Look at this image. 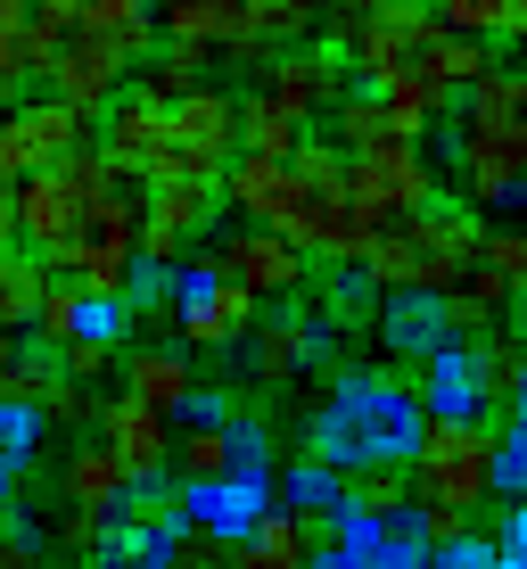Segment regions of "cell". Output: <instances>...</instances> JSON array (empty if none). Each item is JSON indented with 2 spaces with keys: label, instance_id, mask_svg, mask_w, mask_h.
Returning a JSON list of instances; mask_svg holds the SVG:
<instances>
[{
  "label": "cell",
  "instance_id": "36",
  "mask_svg": "<svg viewBox=\"0 0 527 569\" xmlns=\"http://www.w3.org/2000/svg\"><path fill=\"white\" fill-rule=\"evenodd\" d=\"M132 322H141V313H132V298H100V289H83V298H74V339H83V347L124 356Z\"/></svg>",
  "mask_w": 527,
  "mask_h": 569
},
{
  "label": "cell",
  "instance_id": "60",
  "mask_svg": "<svg viewBox=\"0 0 527 569\" xmlns=\"http://www.w3.org/2000/svg\"><path fill=\"white\" fill-rule=\"evenodd\" d=\"M495 569H519V561H511V553H495Z\"/></svg>",
  "mask_w": 527,
  "mask_h": 569
},
{
  "label": "cell",
  "instance_id": "42",
  "mask_svg": "<svg viewBox=\"0 0 527 569\" xmlns=\"http://www.w3.org/2000/svg\"><path fill=\"white\" fill-rule=\"evenodd\" d=\"M478 264H495L503 281H511V298H527V223H486Z\"/></svg>",
  "mask_w": 527,
  "mask_h": 569
},
{
  "label": "cell",
  "instance_id": "53",
  "mask_svg": "<svg viewBox=\"0 0 527 569\" xmlns=\"http://www.w3.org/2000/svg\"><path fill=\"white\" fill-rule=\"evenodd\" d=\"M495 545H503V553H511V561L527 569V503H511V520H503V537H495Z\"/></svg>",
  "mask_w": 527,
  "mask_h": 569
},
{
  "label": "cell",
  "instance_id": "37",
  "mask_svg": "<svg viewBox=\"0 0 527 569\" xmlns=\"http://www.w3.org/2000/svg\"><path fill=\"white\" fill-rule=\"evenodd\" d=\"M346 503H355V512H413V503H420L413 462H387V470H363V479H346Z\"/></svg>",
  "mask_w": 527,
  "mask_h": 569
},
{
  "label": "cell",
  "instance_id": "47",
  "mask_svg": "<svg viewBox=\"0 0 527 569\" xmlns=\"http://www.w3.org/2000/svg\"><path fill=\"white\" fill-rule=\"evenodd\" d=\"M495 553L503 545L470 528V537H454V545H428V569H495Z\"/></svg>",
  "mask_w": 527,
  "mask_h": 569
},
{
  "label": "cell",
  "instance_id": "33",
  "mask_svg": "<svg viewBox=\"0 0 527 569\" xmlns=\"http://www.w3.org/2000/svg\"><path fill=\"white\" fill-rule=\"evenodd\" d=\"M330 132H338V149L346 157H355V149H379V141H404V132L396 124H387V100H379V91H346V100L338 108H330Z\"/></svg>",
  "mask_w": 527,
  "mask_h": 569
},
{
  "label": "cell",
  "instance_id": "48",
  "mask_svg": "<svg viewBox=\"0 0 527 569\" xmlns=\"http://www.w3.org/2000/svg\"><path fill=\"white\" fill-rule=\"evenodd\" d=\"M413 512H420V537H428V545L470 537V512H462V503H413Z\"/></svg>",
  "mask_w": 527,
  "mask_h": 569
},
{
  "label": "cell",
  "instance_id": "49",
  "mask_svg": "<svg viewBox=\"0 0 527 569\" xmlns=\"http://www.w3.org/2000/svg\"><path fill=\"white\" fill-rule=\"evenodd\" d=\"M33 173V157H26V132H17V116H0V190H17Z\"/></svg>",
  "mask_w": 527,
  "mask_h": 569
},
{
  "label": "cell",
  "instance_id": "17",
  "mask_svg": "<svg viewBox=\"0 0 527 569\" xmlns=\"http://www.w3.org/2000/svg\"><path fill=\"white\" fill-rule=\"evenodd\" d=\"M247 371H256V388H288L297 371H314L322 356V322L314 313H256V330H247Z\"/></svg>",
  "mask_w": 527,
  "mask_h": 569
},
{
  "label": "cell",
  "instance_id": "11",
  "mask_svg": "<svg viewBox=\"0 0 527 569\" xmlns=\"http://www.w3.org/2000/svg\"><path fill=\"white\" fill-rule=\"evenodd\" d=\"M132 67H141V58H132L124 42H115V33H91V26H74V42L58 50L42 74H50V91H58L67 108H83L91 124H100V116H108L115 100H124V74H132Z\"/></svg>",
  "mask_w": 527,
  "mask_h": 569
},
{
  "label": "cell",
  "instance_id": "57",
  "mask_svg": "<svg viewBox=\"0 0 527 569\" xmlns=\"http://www.w3.org/2000/svg\"><path fill=\"white\" fill-rule=\"evenodd\" d=\"M74 569H132V561H115V553H108V545H100V553H83V561H74Z\"/></svg>",
  "mask_w": 527,
  "mask_h": 569
},
{
  "label": "cell",
  "instance_id": "2",
  "mask_svg": "<svg viewBox=\"0 0 527 569\" xmlns=\"http://www.w3.org/2000/svg\"><path fill=\"white\" fill-rule=\"evenodd\" d=\"M454 199L527 207V67H486L454 116Z\"/></svg>",
  "mask_w": 527,
  "mask_h": 569
},
{
  "label": "cell",
  "instance_id": "43",
  "mask_svg": "<svg viewBox=\"0 0 527 569\" xmlns=\"http://www.w3.org/2000/svg\"><path fill=\"white\" fill-rule=\"evenodd\" d=\"M428 9H437L454 33H470V42H495V33H511V0H428Z\"/></svg>",
  "mask_w": 527,
  "mask_h": 569
},
{
  "label": "cell",
  "instance_id": "3",
  "mask_svg": "<svg viewBox=\"0 0 527 569\" xmlns=\"http://www.w3.org/2000/svg\"><path fill=\"white\" fill-rule=\"evenodd\" d=\"M346 67L355 83H387V74H420L437 91H470L486 74V42L454 33L437 9H371L355 33H346Z\"/></svg>",
  "mask_w": 527,
  "mask_h": 569
},
{
  "label": "cell",
  "instance_id": "59",
  "mask_svg": "<svg viewBox=\"0 0 527 569\" xmlns=\"http://www.w3.org/2000/svg\"><path fill=\"white\" fill-rule=\"evenodd\" d=\"M511 33H519V42H527V9H519V17H511Z\"/></svg>",
  "mask_w": 527,
  "mask_h": 569
},
{
  "label": "cell",
  "instance_id": "20",
  "mask_svg": "<svg viewBox=\"0 0 527 569\" xmlns=\"http://www.w3.org/2000/svg\"><path fill=\"white\" fill-rule=\"evenodd\" d=\"M420 405H428V413H486V371H478V330H470V339H462V330H454V339H445L437 347V356H420Z\"/></svg>",
  "mask_w": 527,
  "mask_h": 569
},
{
  "label": "cell",
  "instance_id": "1",
  "mask_svg": "<svg viewBox=\"0 0 527 569\" xmlns=\"http://www.w3.org/2000/svg\"><path fill=\"white\" fill-rule=\"evenodd\" d=\"M420 438H428V405L404 371H338L322 388V405L305 413V455H322L346 479L413 462Z\"/></svg>",
  "mask_w": 527,
  "mask_h": 569
},
{
  "label": "cell",
  "instance_id": "55",
  "mask_svg": "<svg viewBox=\"0 0 527 569\" xmlns=\"http://www.w3.org/2000/svg\"><path fill=\"white\" fill-rule=\"evenodd\" d=\"M305 569H363V561H355V553H338V545H330V537H322V545H314V553H305Z\"/></svg>",
  "mask_w": 527,
  "mask_h": 569
},
{
  "label": "cell",
  "instance_id": "62",
  "mask_svg": "<svg viewBox=\"0 0 527 569\" xmlns=\"http://www.w3.org/2000/svg\"><path fill=\"white\" fill-rule=\"evenodd\" d=\"M0 569H17V561H9V553H0Z\"/></svg>",
  "mask_w": 527,
  "mask_h": 569
},
{
  "label": "cell",
  "instance_id": "54",
  "mask_svg": "<svg viewBox=\"0 0 527 569\" xmlns=\"http://www.w3.org/2000/svg\"><path fill=\"white\" fill-rule=\"evenodd\" d=\"M9 512H26V470L0 462V520H9Z\"/></svg>",
  "mask_w": 527,
  "mask_h": 569
},
{
  "label": "cell",
  "instance_id": "32",
  "mask_svg": "<svg viewBox=\"0 0 527 569\" xmlns=\"http://www.w3.org/2000/svg\"><path fill=\"white\" fill-rule=\"evenodd\" d=\"M231 470V421H182L173 429V479H223Z\"/></svg>",
  "mask_w": 527,
  "mask_h": 569
},
{
  "label": "cell",
  "instance_id": "15",
  "mask_svg": "<svg viewBox=\"0 0 527 569\" xmlns=\"http://www.w3.org/2000/svg\"><path fill=\"white\" fill-rule=\"evenodd\" d=\"M223 207L240 214V223H272V231H288V214L305 207V173H297V157L240 149V157H231V173H223Z\"/></svg>",
  "mask_w": 527,
  "mask_h": 569
},
{
  "label": "cell",
  "instance_id": "6",
  "mask_svg": "<svg viewBox=\"0 0 527 569\" xmlns=\"http://www.w3.org/2000/svg\"><path fill=\"white\" fill-rule=\"evenodd\" d=\"M413 487H420V503H462V512H478V503L495 496V429L478 413H428V438L413 455Z\"/></svg>",
  "mask_w": 527,
  "mask_h": 569
},
{
  "label": "cell",
  "instance_id": "46",
  "mask_svg": "<svg viewBox=\"0 0 527 569\" xmlns=\"http://www.w3.org/2000/svg\"><path fill=\"white\" fill-rule=\"evenodd\" d=\"M74 298H83L74 281H50L42 289V313H33V339H42V347H67L74 339Z\"/></svg>",
  "mask_w": 527,
  "mask_h": 569
},
{
  "label": "cell",
  "instance_id": "28",
  "mask_svg": "<svg viewBox=\"0 0 527 569\" xmlns=\"http://www.w3.org/2000/svg\"><path fill=\"white\" fill-rule=\"evenodd\" d=\"M240 149H264V157H297L305 149V116H288L281 100H272V91L256 83L240 100Z\"/></svg>",
  "mask_w": 527,
  "mask_h": 569
},
{
  "label": "cell",
  "instance_id": "8",
  "mask_svg": "<svg viewBox=\"0 0 527 569\" xmlns=\"http://www.w3.org/2000/svg\"><path fill=\"white\" fill-rule=\"evenodd\" d=\"M165 132H173L165 166L149 173V182H223L231 157H240V100L214 91V83H199L190 100L165 108Z\"/></svg>",
  "mask_w": 527,
  "mask_h": 569
},
{
  "label": "cell",
  "instance_id": "40",
  "mask_svg": "<svg viewBox=\"0 0 527 569\" xmlns=\"http://www.w3.org/2000/svg\"><path fill=\"white\" fill-rule=\"evenodd\" d=\"M322 17H330V0H264V42L272 50H297V42H314V33H322Z\"/></svg>",
  "mask_w": 527,
  "mask_h": 569
},
{
  "label": "cell",
  "instance_id": "26",
  "mask_svg": "<svg viewBox=\"0 0 527 569\" xmlns=\"http://www.w3.org/2000/svg\"><path fill=\"white\" fill-rule=\"evenodd\" d=\"M305 553H314V520H297L281 503L247 545H231V569H305Z\"/></svg>",
  "mask_w": 527,
  "mask_h": 569
},
{
  "label": "cell",
  "instance_id": "39",
  "mask_svg": "<svg viewBox=\"0 0 527 569\" xmlns=\"http://www.w3.org/2000/svg\"><path fill=\"white\" fill-rule=\"evenodd\" d=\"M124 520H149V528H190V520H182V479H173V470H158V479H132Z\"/></svg>",
  "mask_w": 527,
  "mask_h": 569
},
{
  "label": "cell",
  "instance_id": "56",
  "mask_svg": "<svg viewBox=\"0 0 527 569\" xmlns=\"http://www.w3.org/2000/svg\"><path fill=\"white\" fill-rule=\"evenodd\" d=\"M17 356H26V330H9V322H0V371H9Z\"/></svg>",
  "mask_w": 527,
  "mask_h": 569
},
{
  "label": "cell",
  "instance_id": "31",
  "mask_svg": "<svg viewBox=\"0 0 527 569\" xmlns=\"http://www.w3.org/2000/svg\"><path fill=\"white\" fill-rule=\"evenodd\" d=\"M478 371H486V405H519L527 397V339L519 330H478Z\"/></svg>",
  "mask_w": 527,
  "mask_h": 569
},
{
  "label": "cell",
  "instance_id": "45",
  "mask_svg": "<svg viewBox=\"0 0 527 569\" xmlns=\"http://www.w3.org/2000/svg\"><path fill=\"white\" fill-rule=\"evenodd\" d=\"M272 455H281L272 421H256V413H231V470H272Z\"/></svg>",
  "mask_w": 527,
  "mask_h": 569
},
{
  "label": "cell",
  "instance_id": "16",
  "mask_svg": "<svg viewBox=\"0 0 527 569\" xmlns=\"http://www.w3.org/2000/svg\"><path fill=\"white\" fill-rule=\"evenodd\" d=\"M173 413H158V405L141 397H108L100 405V438L115 446V462L132 470V479H158V470H173Z\"/></svg>",
  "mask_w": 527,
  "mask_h": 569
},
{
  "label": "cell",
  "instance_id": "61",
  "mask_svg": "<svg viewBox=\"0 0 527 569\" xmlns=\"http://www.w3.org/2000/svg\"><path fill=\"white\" fill-rule=\"evenodd\" d=\"M0 116H9V83H0Z\"/></svg>",
  "mask_w": 527,
  "mask_h": 569
},
{
  "label": "cell",
  "instance_id": "34",
  "mask_svg": "<svg viewBox=\"0 0 527 569\" xmlns=\"http://www.w3.org/2000/svg\"><path fill=\"white\" fill-rule=\"evenodd\" d=\"M182 537H190V528H149V520H124V512H115L108 553L132 561V569H173V561H182Z\"/></svg>",
  "mask_w": 527,
  "mask_h": 569
},
{
  "label": "cell",
  "instance_id": "13",
  "mask_svg": "<svg viewBox=\"0 0 527 569\" xmlns=\"http://www.w3.org/2000/svg\"><path fill=\"white\" fill-rule=\"evenodd\" d=\"M214 257H223L231 281L256 289V298H297V289L314 281V257H305L288 231H272V223H240V231H223V240H214Z\"/></svg>",
  "mask_w": 527,
  "mask_h": 569
},
{
  "label": "cell",
  "instance_id": "5",
  "mask_svg": "<svg viewBox=\"0 0 527 569\" xmlns=\"http://www.w3.org/2000/svg\"><path fill=\"white\" fill-rule=\"evenodd\" d=\"M141 240H149V199L132 182H115L108 199L83 207L74 240L50 257V281H74V289H100V298H124L132 264H141Z\"/></svg>",
  "mask_w": 527,
  "mask_h": 569
},
{
  "label": "cell",
  "instance_id": "14",
  "mask_svg": "<svg viewBox=\"0 0 527 569\" xmlns=\"http://www.w3.org/2000/svg\"><path fill=\"white\" fill-rule=\"evenodd\" d=\"M346 74H355V67H346L338 42H297V50H272V58H264V91H272L288 116H305V124L346 100Z\"/></svg>",
  "mask_w": 527,
  "mask_h": 569
},
{
  "label": "cell",
  "instance_id": "9",
  "mask_svg": "<svg viewBox=\"0 0 527 569\" xmlns=\"http://www.w3.org/2000/svg\"><path fill=\"white\" fill-rule=\"evenodd\" d=\"M346 190H355V207L371 223H404V214H420L428 199H445V173L420 141H379V149L346 157Z\"/></svg>",
  "mask_w": 527,
  "mask_h": 569
},
{
  "label": "cell",
  "instance_id": "30",
  "mask_svg": "<svg viewBox=\"0 0 527 569\" xmlns=\"http://www.w3.org/2000/svg\"><path fill=\"white\" fill-rule=\"evenodd\" d=\"M445 306H454V330H462V339H470V330H503V306H511V281H503L495 264H470V272H462V289H454Z\"/></svg>",
  "mask_w": 527,
  "mask_h": 569
},
{
  "label": "cell",
  "instance_id": "35",
  "mask_svg": "<svg viewBox=\"0 0 527 569\" xmlns=\"http://www.w3.org/2000/svg\"><path fill=\"white\" fill-rule=\"evenodd\" d=\"M206 83V50H182V42H165V50H149L141 58V91H149V100H190V91H199Z\"/></svg>",
  "mask_w": 527,
  "mask_h": 569
},
{
  "label": "cell",
  "instance_id": "52",
  "mask_svg": "<svg viewBox=\"0 0 527 569\" xmlns=\"http://www.w3.org/2000/svg\"><path fill=\"white\" fill-rule=\"evenodd\" d=\"M231 413H240V405H231L223 388H199V397L182 405V421H231Z\"/></svg>",
  "mask_w": 527,
  "mask_h": 569
},
{
  "label": "cell",
  "instance_id": "12",
  "mask_svg": "<svg viewBox=\"0 0 527 569\" xmlns=\"http://www.w3.org/2000/svg\"><path fill=\"white\" fill-rule=\"evenodd\" d=\"M149 199V240L141 257L158 264H190L214 240V214H223V182H141Z\"/></svg>",
  "mask_w": 527,
  "mask_h": 569
},
{
  "label": "cell",
  "instance_id": "22",
  "mask_svg": "<svg viewBox=\"0 0 527 569\" xmlns=\"http://www.w3.org/2000/svg\"><path fill=\"white\" fill-rule=\"evenodd\" d=\"M9 116H17V132H26V157H33V166H67L74 149L100 141V132H91V116L67 108L58 91H42V100H26V108H9Z\"/></svg>",
  "mask_w": 527,
  "mask_h": 569
},
{
  "label": "cell",
  "instance_id": "58",
  "mask_svg": "<svg viewBox=\"0 0 527 569\" xmlns=\"http://www.w3.org/2000/svg\"><path fill=\"white\" fill-rule=\"evenodd\" d=\"M371 9H428V0H371Z\"/></svg>",
  "mask_w": 527,
  "mask_h": 569
},
{
  "label": "cell",
  "instance_id": "24",
  "mask_svg": "<svg viewBox=\"0 0 527 569\" xmlns=\"http://www.w3.org/2000/svg\"><path fill=\"white\" fill-rule=\"evenodd\" d=\"M379 306H387V289L371 281L363 264H330V281L314 298V322L322 330H346V339H371V330H379Z\"/></svg>",
  "mask_w": 527,
  "mask_h": 569
},
{
  "label": "cell",
  "instance_id": "4",
  "mask_svg": "<svg viewBox=\"0 0 527 569\" xmlns=\"http://www.w3.org/2000/svg\"><path fill=\"white\" fill-rule=\"evenodd\" d=\"M478 240H486V214L470 199H428L420 214H404V223H379L363 272L379 289H445V298H454L462 272L478 264Z\"/></svg>",
  "mask_w": 527,
  "mask_h": 569
},
{
  "label": "cell",
  "instance_id": "10",
  "mask_svg": "<svg viewBox=\"0 0 527 569\" xmlns=\"http://www.w3.org/2000/svg\"><path fill=\"white\" fill-rule=\"evenodd\" d=\"M272 512H281V479H272V470H223V479H182V520H190V537L247 545Z\"/></svg>",
  "mask_w": 527,
  "mask_h": 569
},
{
  "label": "cell",
  "instance_id": "51",
  "mask_svg": "<svg viewBox=\"0 0 527 569\" xmlns=\"http://www.w3.org/2000/svg\"><path fill=\"white\" fill-rule=\"evenodd\" d=\"M173 569H231V545H214V537H182V561Z\"/></svg>",
  "mask_w": 527,
  "mask_h": 569
},
{
  "label": "cell",
  "instance_id": "50",
  "mask_svg": "<svg viewBox=\"0 0 527 569\" xmlns=\"http://www.w3.org/2000/svg\"><path fill=\"white\" fill-rule=\"evenodd\" d=\"M108 363H115L108 347H83V339H67V347H58V371H67V380H100Z\"/></svg>",
  "mask_w": 527,
  "mask_h": 569
},
{
  "label": "cell",
  "instance_id": "7",
  "mask_svg": "<svg viewBox=\"0 0 527 569\" xmlns=\"http://www.w3.org/2000/svg\"><path fill=\"white\" fill-rule=\"evenodd\" d=\"M256 289L247 281H231L223 257H214V240L199 248L190 264H173V322H182V347H240L247 330H256Z\"/></svg>",
  "mask_w": 527,
  "mask_h": 569
},
{
  "label": "cell",
  "instance_id": "38",
  "mask_svg": "<svg viewBox=\"0 0 527 569\" xmlns=\"http://www.w3.org/2000/svg\"><path fill=\"white\" fill-rule=\"evenodd\" d=\"M495 496L527 503V405H511V421L495 429Z\"/></svg>",
  "mask_w": 527,
  "mask_h": 569
},
{
  "label": "cell",
  "instance_id": "23",
  "mask_svg": "<svg viewBox=\"0 0 527 569\" xmlns=\"http://www.w3.org/2000/svg\"><path fill=\"white\" fill-rule=\"evenodd\" d=\"M58 496L83 503V512H124L132 470L115 462V446H108V438H91V446H74V455L58 462Z\"/></svg>",
  "mask_w": 527,
  "mask_h": 569
},
{
  "label": "cell",
  "instance_id": "27",
  "mask_svg": "<svg viewBox=\"0 0 527 569\" xmlns=\"http://www.w3.org/2000/svg\"><path fill=\"white\" fill-rule=\"evenodd\" d=\"M387 100V124L404 132V141H428V132L445 124V100L454 91H437V83H420V74H387V83H371Z\"/></svg>",
  "mask_w": 527,
  "mask_h": 569
},
{
  "label": "cell",
  "instance_id": "41",
  "mask_svg": "<svg viewBox=\"0 0 527 569\" xmlns=\"http://www.w3.org/2000/svg\"><path fill=\"white\" fill-rule=\"evenodd\" d=\"M42 438H50L42 405H0V462H9V470H26L33 455H42Z\"/></svg>",
  "mask_w": 527,
  "mask_h": 569
},
{
  "label": "cell",
  "instance_id": "29",
  "mask_svg": "<svg viewBox=\"0 0 527 569\" xmlns=\"http://www.w3.org/2000/svg\"><path fill=\"white\" fill-rule=\"evenodd\" d=\"M42 289H50V264L33 257V248H0V322H9V330H33Z\"/></svg>",
  "mask_w": 527,
  "mask_h": 569
},
{
  "label": "cell",
  "instance_id": "18",
  "mask_svg": "<svg viewBox=\"0 0 527 569\" xmlns=\"http://www.w3.org/2000/svg\"><path fill=\"white\" fill-rule=\"evenodd\" d=\"M165 100H149V91H124L108 116H100V149L115 157V166L132 173V182H149V173L165 166Z\"/></svg>",
  "mask_w": 527,
  "mask_h": 569
},
{
  "label": "cell",
  "instance_id": "19",
  "mask_svg": "<svg viewBox=\"0 0 527 569\" xmlns=\"http://www.w3.org/2000/svg\"><path fill=\"white\" fill-rule=\"evenodd\" d=\"M371 339H379L387 356L420 363V356H437V347L454 339V306H445V289H387L379 330H371Z\"/></svg>",
  "mask_w": 527,
  "mask_h": 569
},
{
  "label": "cell",
  "instance_id": "25",
  "mask_svg": "<svg viewBox=\"0 0 527 569\" xmlns=\"http://www.w3.org/2000/svg\"><path fill=\"white\" fill-rule=\"evenodd\" d=\"M281 503L297 520H314V537H322V520L346 512V470H330L322 455H297V462L281 470Z\"/></svg>",
  "mask_w": 527,
  "mask_h": 569
},
{
  "label": "cell",
  "instance_id": "44",
  "mask_svg": "<svg viewBox=\"0 0 527 569\" xmlns=\"http://www.w3.org/2000/svg\"><path fill=\"white\" fill-rule=\"evenodd\" d=\"M108 528H115V512H83V503H67L58 528H50V545H67V553L83 561V553H100V545H108Z\"/></svg>",
  "mask_w": 527,
  "mask_h": 569
},
{
  "label": "cell",
  "instance_id": "21",
  "mask_svg": "<svg viewBox=\"0 0 527 569\" xmlns=\"http://www.w3.org/2000/svg\"><path fill=\"white\" fill-rule=\"evenodd\" d=\"M124 397L158 405V413L182 421V405L199 397V363H190V347H124Z\"/></svg>",
  "mask_w": 527,
  "mask_h": 569
}]
</instances>
